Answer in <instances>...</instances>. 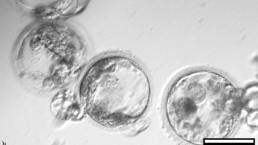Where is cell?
<instances>
[{"mask_svg":"<svg viewBox=\"0 0 258 145\" xmlns=\"http://www.w3.org/2000/svg\"><path fill=\"white\" fill-rule=\"evenodd\" d=\"M38 14L43 18H48L52 17V15L54 14V12L50 10H43L39 11Z\"/></svg>","mask_w":258,"mask_h":145,"instance_id":"cell-3","label":"cell"},{"mask_svg":"<svg viewBox=\"0 0 258 145\" xmlns=\"http://www.w3.org/2000/svg\"><path fill=\"white\" fill-rule=\"evenodd\" d=\"M149 125L147 121H142V123H140L135 126L132 132L130 133V134L131 135H135L137 134L139 132H141V131H143L147 128V126Z\"/></svg>","mask_w":258,"mask_h":145,"instance_id":"cell-2","label":"cell"},{"mask_svg":"<svg viewBox=\"0 0 258 145\" xmlns=\"http://www.w3.org/2000/svg\"><path fill=\"white\" fill-rule=\"evenodd\" d=\"M96 66L91 116L108 127L133 123L150 102V85L145 72L133 61L122 57L104 59Z\"/></svg>","mask_w":258,"mask_h":145,"instance_id":"cell-1","label":"cell"},{"mask_svg":"<svg viewBox=\"0 0 258 145\" xmlns=\"http://www.w3.org/2000/svg\"><path fill=\"white\" fill-rule=\"evenodd\" d=\"M41 43V40H40V39H39V38H35L34 40H33V42L32 43H34V47H35L36 46H39L40 45V43Z\"/></svg>","mask_w":258,"mask_h":145,"instance_id":"cell-4","label":"cell"}]
</instances>
